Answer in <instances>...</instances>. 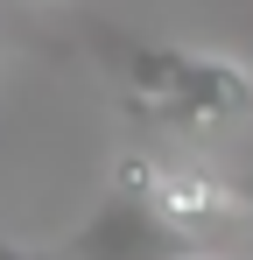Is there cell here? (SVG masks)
Here are the masks:
<instances>
[{
  "instance_id": "cell-1",
  "label": "cell",
  "mask_w": 253,
  "mask_h": 260,
  "mask_svg": "<svg viewBox=\"0 0 253 260\" xmlns=\"http://www.w3.org/2000/svg\"><path fill=\"white\" fill-rule=\"evenodd\" d=\"M91 56L106 71V85L120 91V106L141 127H169V134H232L253 120V71L232 56H211L190 43H162V36H134L99 21Z\"/></svg>"
},
{
  "instance_id": "cell-2",
  "label": "cell",
  "mask_w": 253,
  "mask_h": 260,
  "mask_svg": "<svg viewBox=\"0 0 253 260\" xmlns=\"http://www.w3.org/2000/svg\"><path fill=\"white\" fill-rule=\"evenodd\" d=\"M190 253H211V246H197L190 232H176V225L148 204V190L134 183L126 162H113L106 204L56 246V260H190Z\"/></svg>"
},
{
  "instance_id": "cell-4",
  "label": "cell",
  "mask_w": 253,
  "mask_h": 260,
  "mask_svg": "<svg viewBox=\"0 0 253 260\" xmlns=\"http://www.w3.org/2000/svg\"><path fill=\"white\" fill-rule=\"evenodd\" d=\"M0 260H56V246H14V239L0 232Z\"/></svg>"
},
{
  "instance_id": "cell-5",
  "label": "cell",
  "mask_w": 253,
  "mask_h": 260,
  "mask_svg": "<svg viewBox=\"0 0 253 260\" xmlns=\"http://www.w3.org/2000/svg\"><path fill=\"white\" fill-rule=\"evenodd\" d=\"M190 260H225V253H190Z\"/></svg>"
},
{
  "instance_id": "cell-3",
  "label": "cell",
  "mask_w": 253,
  "mask_h": 260,
  "mask_svg": "<svg viewBox=\"0 0 253 260\" xmlns=\"http://www.w3.org/2000/svg\"><path fill=\"white\" fill-rule=\"evenodd\" d=\"M126 169H134V183L148 190V204L176 225V232H190L197 246H218L239 218L253 211L246 197H239V183H225V176L197 169V162H176V155H148V148H134V155H120Z\"/></svg>"
}]
</instances>
